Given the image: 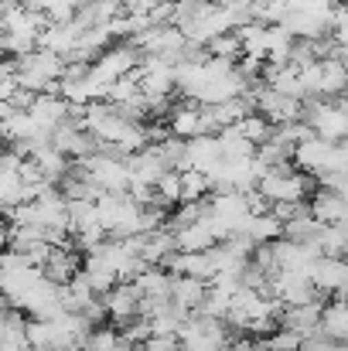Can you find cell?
<instances>
[{"label": "cell", "instance_id": "37", "mask_svg": "<svg viewBox=\"0 0 348 351\" xmlns=\"http://www.w3.org/2000/svg\"><path fill=\"white\" fill-rule=\"evenodd\" d=\"M143 345H147L143 351H181V338L178 335H150Z\"/></svg>", "mask_w": 348, "mask_h": 351}, {"label": "cell", "instance_id": "36", "mask_svg": "<svg viewBox=\"0 0 348 351\" xmlns=\"http://www.w3.org/2000/svg\"><path fill=\"white\" fill-rule=\"evenodd\" d=\"M270 212H273L280 222H290V219L311 212V205H308V202H277V205H270Z\"/></svg>", "mask_w": 348, "mask_h": 351}, {"label": "cell", "instance_id": "4", "mask_svg": "<svg viewBox=\"0 0 348 351\" xmlns=\"http://www.w3.org/2000/svg\"><path fill=\"white\" fill-rule=\"evenodd\" d=\"M130 75L140 82L143 96H171V89H174V62L157 58V55H143Z\"/></svg>", "mask_w": 348, "mask_h": 351}, {"label": "cell", "instance_id": "7", "mask_svg": "<svg viewBox=\"0 0 348 351\" xmlns=\"http://www.w3.org/2000/svg\"><path fill=\"white\" fill-rule=\"evenodd\" d=\"M69 110H72V103H69L65 96H58V93H38L34 103L27 106V113L34 117V123H38L45 133H55V126L69 117Z\"/></svg>", "mask_w": 348, "mask_h": 351}, {"label": "cell", "instance_id": "31", "mask_svg": "<svg viewBox=\"0 0 348 351\" xmlns=\"http://www.w3.org/2000/svg\"><path fill=\"white\" fill-rule=\"evenodd\" d=\"M157 191V205H174L181 202V171H164L154 184Z\"/></svg>", "mask_w": 348, "mask_h": 351}, {"label": "cell", "instance_id": "3", "mask_svg": "<svg viewBox=\"0 0 348 351\" xmlns=\"http://www.w3.org/2000/svg\"><path fill=\"white\" fill-rule=\"evenodd\" d=\"M140 58H143V55H140L137 45L126 38V41H119V45H110V48L93 62V75H96L100 82L110 86V82H116L119 75H130V72L140 65Z\"/></svg>", "mask_w": 348, "mask_h": 351}, {"label": "cell", "instance_id": "8", "mask_svg": "<svg viewBox=\"0 0 348 351\" xmlns=\"http://www.w3.org/2000/svg\"><path fill=\"white\" fill-rule=\"evenodd\" d=\"M321 300H311V304H287L283 311H280V328H287V331H294V335H311V331H318L321 328Z\"/></svg>", "mask_w": 348, "mask_h": 351}, {"label": "cell", "instance_id": "23", "mask_svg": "<svg viewBox=\"0 0 348 351\" xmlns=\"http://www.w3.org/2000/svg\"><path fill=\"white\" fill-rule=\"evenodd\" d=\"M242 235L253 239L256 245H259V242H273V239L283 235V222H280L273 212H259V215H249V222H246Z\"/></svg>", "mask_w": 348, "mask_h": 351}, {"label": "cell", "instance_id": "15", "mask_svg": "<svg viewBox=\"0 0 348 351\" xmlns=\"http://www.w3.org/2000/svg\"><path fill=\"white\" fill-rule=\"evenodd\" d=\"M185 157H188V167L195 171H212L219 160H222V150H219V140L216 133H198L192 140H185Z\"/></svg>", "mask_w": 348, "mask_h": 351}, {"label": "cell", "instance_id": "6", "mask_svg": "<svg viewBox=\"0 0 348 351\" xmlns=\"http://www.w3.org/2000/svg\"><path fill=\"white\" fill-rule=\"evenodd\" d=\"M311 283L321 293H345L348 287V259L345 256H318L311 263Z\"/></svg>", "mask_w": 348, "mask_h": 351}, {"label": "cell", "instance_id": "22", "mask_svg": "<svg viewBox=\"0 0 348 351\" xmlns=\"http://www.w3.org/2000/svg\"><path fill=\"white\" fill-rule=\"evenodd\" d=\"M294 34L283 24H266V62L273 65H287L290 62V48H294Z\"/></svg>", "mask_w": 348, "mask_h": 351}, {"label": "cell", "instance_id": "11", "mask_svg": "<svg viewBox=\"0 0 348 351\" xmlns=\"http://www.w3.org/2000/svg\"><path fill=\"white\" fill-rule=\"evenodd\" d=\"M332 150H335V143H332V140L311 136V140H304V143H297V147H294V164H297L304 174H321V171H328Z\"/></svg>", "mask_w": 348, "mask_h": 351}, {"label": "cell", "instance_id": "20", "mask_svg": "<svg viewBox=\"0 0 348 351\" xmlns=\"http://www.w3.org/2000/svg\"><path fill=\"white\" fill-rule=\"evenodd\" d=\"M174 232V245L178 252H205L216 245V235L209 229V222H192V226H181V229H171Z\"/></svg>", "mask_w": 348, "mask_h": 351}, {"label": "cell", "instance_id": "2", "mask_svg": "<svg viewBox=\"0 0 348 351\" xmlns=\"http://www.w3.org/2000/svg\"><path fill=\"white\" fill-rule=\"evenodd\" d=\"M181 345L192 351H222L229 345V331H226V321L219 317H209V314H188V321L181 324L178 331Z\"/></svg>", "mask_w": 348, "mask_h": 351}, {"label": "cell", "instance_id": "25", "mask_svg": "<svg viewBox=\"0 0 348 351\" xmlns=\"http://www.w3.org/2000/svg\"><path fill=\"white\" fill-rule=\"evenodd\" d=\"M321 331L332 335L335 341H348V300L338 297L335 304H328L321 311Z\"/></svg>", "mask_w": 348, "mask_h": 351}, {"label": "cell", "instance_id": "35", "mask_svg": "<svg viewBox=\"0 0 348 351\" xmlns=\"http://www.w3.org/2000/svg\"><path fill=\"white\" fill-rule=\"evenodd\" d=\"M301 351H342V341H335L332 335H325L321 328L301 338Z\"/></svg>", "mask_w": 348, "mask_h": 351}, {"label": "cell", "instance_id": "33", "mask_svg": "<svg viewBox=\"0 0 348 351\" xmlns=\"http://www.w3.org/2000/svg\"><path fill=\"white\" fill-rule=\"evenodd\" d=\"M345 229H348V226H325V232L318 235L321 256H342V245H345Z\"/></svg>", "mask_w": 348, "mask_h": 351}, {"label": "cell", "instance_id": "30", "mask_svg": "<svg viewBox=\"0 0 348 351\" xmlns=\"http://www.w3.org/2000/svg\"><path fill=\"white\" fill-rule=\"evenodd\" d=\"M205 51L212 55V58H229L235 62L239 55H242V45H239V34L235 31H226V34H216L209 45H205Z\"/></svg>", "mask_w": 348, "mask_h": 351}, {"label": "cell", "instance_id": "38", "mask_svg": "<svg viewBox=\"0 0 348 351\" xmlns=\"http://www.w3.org/2000/svg\"><path fill=\"white\" fill-rule=\"evenodd\" d=\"M10 245V226H7V219L0 215V252Z\"/></svg>", "mask_w": 348, "mask_h": 351}, {"label": "cell", "instance_id": "16", "mask_svg": "<svg viewBox=\"0 0 348 351\" xmlns=\"http://www.w3.org/2000/svg\"><path fill=\"white\" fill-rule=\"evenodd\" d=\"M164 266L174 269V273H185V276H198L205 283L216 280V263H212V252L209 249L205 252H174Z\"/></svg>", "mask_w": 348, "mask_h": 351}, {"label": "cell", "instance_id": "26", "mask_svg": "<svg viewBox=\"0 0 348 351\" xmlns=\"http://www.w3.org/2000/svg\"><path fill=\"white\" fill-rule=\"evenodd\" d=\"M321 232H325V222L314 219V212H304V215L283 222V239H294V242H318Z\"/></svg>", "mask_w": 348, "mask_h": 351}, {"label": "cell", "instance_id": "5", "mask_svg": "<svg viewBox=\"0 0 348 351\" xmlns=\"http://www.w3.org/2000/svg\"><path fill=\"white\" fill-rule=\"evenodd\" d=\"M93 181L103 188V191H126L130 188V167H126V157H113V154H89L82 157Z\"/></svg>", "mask_w": 348, "mask_h": 351}, {"label": "cell", "instance_id": "40", "mask_svg": "<svg viewBox=\"0 0 348 351\" xmlns=\"http://www.w3.org/2000/svg\"><path fill=\"white\" fill-rule=\"evenodd\" d=\"M342 256L348 259V229H345V245H342Z\"/></svg>", "mask_w": 348, "mask_h": 351}, {"label": "cell", "instance_id": "1", "mask_svg": "<svg viewBox=\"0 0 348 351\" xmlns=\"http://www.w3.org/2000/svg\"><path fill=\"white\" fill-rule=\"evenodd\" d=\"M256 188H259V195H263L270 205H277V202H304L311 181H308L304 171H290V160H287V164H280V167L263 171L259 181H256Z\"/></svg>", "mask_w": 348, "mask_h": 351}, {"label": "cell", "instance_id": "24", "mask_svg": "<svg viewBox=\"0 0 348 351\" xmlns=\"http://www.w3.org/2000/svg\"><path fill=\"white\" fill-rule=\"evenodd\" d=\"M103 222H100V208H96V202H86V198H79V202H69V232L79 235V232H89V229H100Z\"/></svg>", "mask_w": 348, "mask_h": 351}, {"label": "cell", "instance_id": "42", "mask_svg": "<svg viewBox=\"0 0 348 351\" xmlns=\"http://www.w3.org/2000/svg\"><path fill=\"white\" fill-rule=\"evenodd\" d=\"M0 34H3V21H0Z\"/></svg>", "mask_w": 348, "mask_h": 351}, {"label": "cell", "instance_id": "18", "mask_svg": "<svg viewBox=\"0 0 348 351\" xmlns=\"http://www.w3.org/2000/svg\"><path fill=\"white\" fill-rule=\"evenodd\" d=\"M41 273L51 280V283H58V287H65L76 273H79V256L69 249V245H55L51 249V256L45 259V266H41Z\"/></svg>", "mask_w": 348, "mask_h": 351}, {"label": "cell", "instance_id": "32", "mask_svg": "<svg viewBox=\"0 0 348 351\" xmlns=\"http://www.w3.org/2000/svg\"><path fill=\"white\" fill-rule=\"evenodd\" d=\"M259 351H301V335H294V331H287V328L270 331V335H263Z\"/></svg>", "mask_w": 348, "mask_h": 351}, {"label": "cell", "instance_id": "12", "mask_svg": "<svg viewBox=\"0 0 348 351\" xmlns=\"http://www.w3.org/2000/svg\"><path fill=\"white\" fill-rule=\"evenodd\" d=\"M130 283L137 287L140 300H164L174 290V276L167 273V266H143Z\"/></svg>", "mask_w": 348, "mask_h": 351}, {"label": "cell", "instance_id": "14", "mask_svg": "<svg viewBox=\"0 0 348 351\" xmlns=\"http://www.w3.org/2000/svg\"><path fill=\"white\" fill-rule=\"evenodd\" d=\"M79 31L82 27L76 21H62V24H51L48 21V27L38 34V48H48V51H55V55H62L69 62V55H72V48L79 41Z\"/></svg>", "mask_w": 348, "mask_h": 351}, {"label": "cell", "instance_id": "39", "mask_svg": "<svg viewBox=\"0 0 348 351\" xmlns=\"http://www.w3.org/2000/svg\"><path fill=\"white\" fill-rule=\"evenodd\" d=\"M69 3H72V7L79 10V7H86V3H93V0H69Z\"/></svg>", "mask_w": 348, "mask_h": 351}, {"label": "cell", "instance_id": "43", "mask_svg": "<svg viewBox=\"0 0 348 351\" xmlns=\"http://www.w3.org/2000/svg\"><path fill=\"white\" fill-rule=\"evenodd\" d=\"M181 351H192V348H185V345H181Z\"/></svg>", "mask_w": 348, "mask_h": 351}, {"label": "cell", "instance_id": "21", "mask_svg": "<svg viewBox=\"0 0 348 351\" xmlns=\"http://www.w3.org/2000/svg\"><path fill=\"white\" fill-rule=\"evenodd\" d=\"M216 140H219L222 160H246V157H253V154H256V143H253V140H246V136L239 133V126H235V123L226 126V130H219V133H216Z\"/></svg>", "mask_w": 348, "mask_h": 351}, {"label": "cell", "instance_id": "17", "mask_svg": "<svg viewBox=\"0 0 348 351\" xmlns=\"http://www.w3.org/2000/svg\"><path fill=\"white\" fill-rule=\"evenodd\" d=\"M178 252L174 245V232L171 229H154V232H143V249H140V259L147 266H164L171 256Z\"/></svg>", "mask_w": 348, "mask_h": 351}, {"label": "cell", "instance_id": "19", "mask_svg": "<svg viewBox=\"0 0 348 351\" xmlns=\"http://www.w3.org/2000/svg\"><path fill=\"white\" fill-rule=\"evenodd\" d=\"M205 293H209V283H205V280H198V276H185V273H178V276H174L171 300H174L178 307H185L188 314L202 311V300H205Z\"/></svg>", "mask_w": 348, "mask_h": 351}, {"label": "cell", "instance_id": "9", "mask_svg": "<svg viewBox=\"0 0 348 351\" xmlns=\"http://www.w3.org/2000/svg\"><path fill=\"white\" fill-rule=\"evenodd\" d=\"M103 304H106V317H113L116 324H126L140 314V293L133 283H116L113 290L103 293Z\"/></svg>", "mask_w": 348, "mask_h": 351}, {"label": "cell", "instance_id": "28", "mask_svg": "<svg viewBox=\"0 0 348 351\" xmlns=\"http://www.w3.org/2000/svg\"><path fill=\"white\" fill-rule=\"evenodd\" d=\"M209 191H212V181L205 171H195V167L181 171V202H202Z\"/></svg>", "mask_w": 348, "mask_h": 351}, {"label": "cell", "instance_id": "29", "mask_svg": "<svg viewBox=\"0 0 348 351\" xmlns=\"http://www.w3.org/2000/svg\"><path fill=\"white\" fill-rule=\"evenodd\" d=\"M235 126H239V133H242L246 140H253V143H263V140L273 133V123L263 117V113H256V110H253V113H246Z\"/></svg>", "mask_w": 348, "mask_h": 351}, {"label": "cell", "instance_id": "27", "mask_svg": "<svg viewBox=\"0 0 348 351\" xmlns=\"http://www.w3.org/2000/svg\"><path fill=\"white\" fill-rule=\"evenodd\" d=\"M167 126H171L174 136L192 140V136L202 133V110L198 106H178V110H171V123Z\"/></svg>", "mask_w": 348, "mask_h": 351}, {"label": "cell", "instance_id": "34", "mask_svg": "<svg viewBox=\"0 0 348 351\" xmlns=\"http://www.w3.org/2000/svg\"><path fill=\"white\" fill-rule=\"evenodd\" d=\"M119 335L110 331V328H93L86 338H82V351H113Z\"/></svg>", "mask_w": 348, "mask_h": 351}, {"label": "cell", "instance_id": "13", "mask_svg": "<svg viewBox=\"0 0 348 351\" xmlns=\"http://www.w3.org/2000/svg\"><path fill=\"white\" fill-rule=\"evenodd\" d=\"M348 93V72L338 58H318V75L311 96H345Z\"/></svg>", "mask_w": 348, "mask_h": 351}, {"label": "cell", "instance_id": "10", "mask_svg": "<svg viewBox=\"0 0 348 351\" xmlns=\"http://www.w3.org/2000/svg\"><path fill=\"white\" fill-rule=\"evenodd\" d=\"M311 212H314V219H321L325 226H348V198L338 188H321V191H314Z\"/></svg>", "mask_w": 348, "mask_h": 351}, {"label": "cell", "instance_id": "41", "mask_svg": "<svg viewBox=\"0 0 348 351\" xmlns=\"http://www.w3.org/2000/svg\"><path fill=\"white\" fill-rule=\"evenodd\" d=\"M335 3H338V7H345V3H348V0H335Z\"/></svg>", "mask_w": 348, "mask_h": 351}]
</instances>
